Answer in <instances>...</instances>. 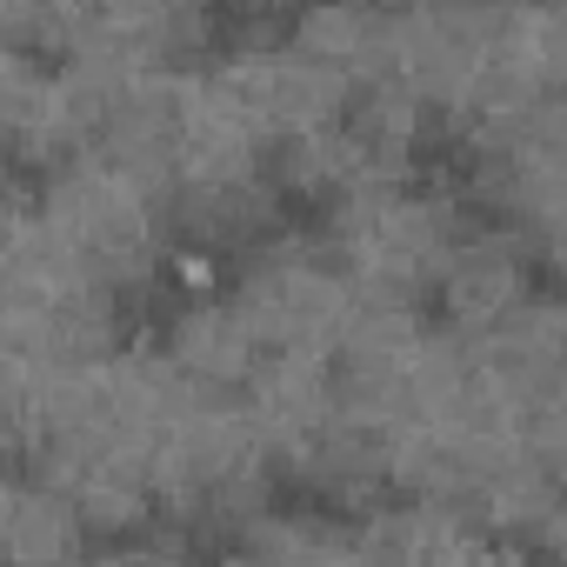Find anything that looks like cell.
Instances as JSON below:
<instances>
[{
  "label": "cell",
  "instance_id": "6da1fadb",
  "mask_svg": "<svg viewBox=\"0 0 567 567\" xmlns=\"http://www.w3.org/2000/svg\"><path fill=\"white\" fill-rule=\"evenodd\" d=\"M0 560L8 567H74L81 560L74 507L48 487H14L8 527H0Z\"/></svg>",
  "mask_w": 567,
  "mask_h": 567
},
{
  "label": "cell",
  "instance_id": "7a4b0ae2",
  "mask_svg": "<svg viewBox=\"0 0 567 567\" xmlns=\"http://www.w3.org/2000/svg\"><path fill=\"white\" fill-rule=\"evenodd\" d=\"M74 507V527L81 540H101V547H127L147 520H154V501L134 474H114V467H87V481L68 494Z\"/></svg>",
  "mask_w": 567,
  "mask_h": 567
},
{
  "label": "cell",
  "instance_id": "3957f363",
  "mask_svg": "<svg viewBox=\"0 0 567 567\" xmlns=\"http://www.w3.org/2000/svg\"><path fill=\"white\" fill-rule=\"evenodd\" d=\"M167 267H174V280H181L187 295H207V288H214V267H220V260H214V254H200V247H181Z\"/></svg>",
  "mask_w": 567,
  "mask_h": 567
}]
</instances>
